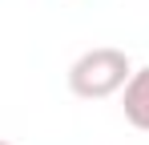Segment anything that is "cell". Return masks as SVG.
<instances>
[{"label": "cell", "instance_id": "cell-1", "mask_svg": "<svg viewBox=\"0 0 149 145\" xmlns=\"http://www.w3.org/2000/svg\"><path fill=\"white\" fill-rule=\"evenodd\" d=\"M125 81H129V56H125L121 48H93V52H85L69 69V85L85 101L117 93Z\"/></svg>", "mask_w": 149, "mask_h": 145}, {"label": "cell", "instance_id": "cell-2", "mask_svg": "<svg viewBox=\"0 0 149 145\" xmlns=\"http://www.w3.org/2000/svg\"><path fill=\"white\" fill-rule=\"evenodd\" d=\"M125 121L149 133V69L133 72L125 85Z\"/></svg>", "mask_w": 149, "mask_h": 145}, {"label": "cell", "instance_id": "cell-3", "mask_svg": "<svg viewBox=\"0 0 149 145\" xmlns=\"http://www.w3.org/2000/svg\"><path fill=\"white\" fill-rule=\"evenodd\" d=\"M0 145H8V141H0Z\"/></svg>", "mask_w": 149, "mask_h": 145}]
</instances>
